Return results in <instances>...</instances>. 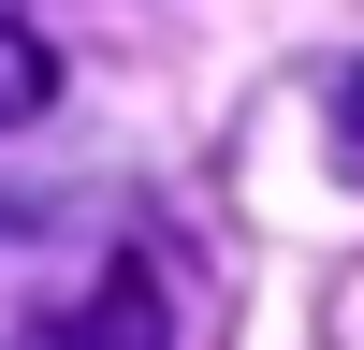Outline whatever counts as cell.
<instances>
[{"mask_svg": "<svg viewBox=\"0 0 364 350\" xmlns=\"http://www.w3.org/2000/svg\"><path fill=\"white\" fill-rule=\"evenodd\" d=\"M44 102H58V44L15 15V0H0V132H29Z\"/></svg>", "mask_w": 364, "mask_h": 350, "instance_id": "1", "label": "cell"}, {"mask_svg": "<svg viewBox=\"0 0 364 350\" xmlns=\"http://www.w3.org/2000/svg\"><path fill=\"white\" fill-rule=\"evenodd\" d=\"M336 175H364V73L336 88Z\"/></svg>", "mask_w": 364, "mask_h": 350, "instance_id": "2", "label": "cell"}]
</instances>
